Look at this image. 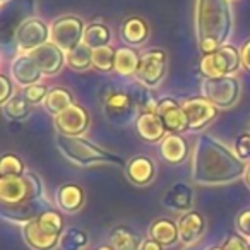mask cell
I'll list each match as a JSON object with an SVG mask.
<instances>
[{"mask_svg":"<svg viewBox=\"0 0 250 250\" xmlns=\"http://www.w3.org/2000/svg\"><path fill=\"white\" fill-rule=\"evenodd\" d=\"M184 250H206V249L202 247L201 242H197V243H192V245H185Z\"/></svg>","mask_w":250,"mask_h":250,"instance_id":"7bdbcfd3","label":"cell"},{"mask_svg":"<svg viewBox=\"0 0 250 250\" xmlns=\"http://www.w3.org/2000/svg\"><path fill=\"white\" fill-rule=\"evenodd\" d=\"M11 76L19 86L28 87L42 81V69L29 53H19L11 62Z\"/></svg>","mask_w":250,"mask_h":250,"instance_id":"e0dca14e","label":"cell"},{"mask_svg":"<svg viewBox=\"0 0 250 250\" xmlns=\"http://www.w3.org/2000/svg\"><path fill=\"white\" fill-rule=\"evenodd\" d=\"M94 250H113V249H111V245H101V247H98V249H94Z\"/></svg>","mask_w":250,"mask_h":250,"instance_id":"f6af8a7d","label":"cell"},{"mask_svg":"<svg viewBox=\"0 0 250 250\" xmlns=\"http://www.w3.org/2000/svg\"><path fill=\"white\" fill-rule=\"evenodd\" d=\"M233 33V12L229 0H195V36L197 43L212 40L226 45Z\"/></svg>","mask_w":250,"mask_h":250,"instance_id":"7a4b0ae2","label":"cell"},{"mask_svg":"<svg viewBox=\"0 0 250 250\" xmlns=\"http://www.w3.org/2000/svg\"><path fill=\"white\" fill-rule=\"evenodd\" d=\"M103 113L117 127H127L141 115L136 84L113 86L103 96Z\"/></svg>","mask_w":250,"mask_h":250,"instance_id":"277c9868","label":"cell"},{"mask_svg":"<svg viewBox=\"0 0 250 250\" xmlns=\"http://www.w3.org/2000/svg\"><path fill=\"white\" fill-rule=\"evenodd\" d=\"M91 115L83 104H72L69 110L55 117V127L59 134L70 137H83L89 129Z\"/></svg>","mask_w":250,"mask_h":250,"instance_id":"7c38bea8","label":"cell"},{"mask_svg":"<svg viewBox=\"0 0 250 250\" xmlns=\"http://www.w3.org/2000/svg\"><path fill=\"white\" fill-rule=\"evenodd\" d=\"M233 151H235L240 160H243L245 163H250V132L249 130L236 137Z\"/></svg>","mask_w":250,"mask_h":250,"instance_id":"8d00e7d4","label":"cell"},{"mask_svg":"<svg viewBox=\"0 0 250 250\" xmlns=\"http://www.w3.org/2000/svg\"><path fill=\"white\" fill-rule=\"evenodd\" d=\"M55 202L60 211L74 214L77 212L84 204V190L77 184H63L57 188Z\"/></svg>","mask_w":250,"mask_h":250,"instance_id":"cb8c5ba5","label":"cell"},{"mask_svg":"<svg viewBox=\"0 0 250 250\" xmlns=\"http://www.w3.org/2000/svg\"><path fill=\"white\" fill-rule=\"evenodd\" d=\"M125 175L137 187H144V185H149L154 180V175H156V167H154V161L149 156H134L130 161H127V167H125Z\"/></svg>","mask_w":250,"mask_h":250,"instance_id":"7402d4cb","label":"cell"},{"mask_svg":"<svg viewBox=\"0 0 250 250\" xmlns=\"http://www.w3.org/2000/svg\"><path fill=\"white\" fill-rule=\"evenodd\" d=\"M242 67V55L240 50L231 45H223L218 52L202 55L199 69L204 79H218V77L233 76Z\"/></svg>","mask_w":250,"mask_h":250,"instance_id":"8992f818","label":"cell"},{"mask_svg":"<svg viewBox=\"0 0 250 250\" xmlns=\"http://www.w3.org/2000/svg\"><path fill=\"white\" fill-rule=\"evenodd\" d=\"M2 108H4L5 117L14 122L26 120V118L29 117V113H31V104L28 103V100H26L22 93L14 94Z\"/></svg>","mask_w":250,"mask_h":250,"instance_id":"4dcf8cb0","label":"cell"},{"mask_svg":"<svg viewBox=\"0 0 250 250\" xmlns=\"http://www.w3.org/2000/svg\"><path fill=\"white\" fill-rule=\"evenodd\" d=\"M50 208H52V204H50L46 197L33 199V201L14 206V208H2V218L14 223V225L24 226L26 223L36 219L43 211H46Z\"/></svg>","mask_w":250,"mask_h":250,"instance_id":"2e32d148","label":"cell"},{"mask_svg":"<svg viewBox=\"0 0 250 250\" xmlns=\"http://www.w3.org/2000/svg\"><path fill=\"white\" fill-rule=\"evenodd\" d=\"M0 87H2V91H0V104L4 106V104L14 96V84H12V81L9 79L7 76L2 74V76H0Z\"/></svg>","mask_w":250,"mask_h":250,"instance_id":"ab89813d","label":"cell"},{"mask_svg":"<svg viewBox=\"0 0 250 250\" xmlns=\"http://www.w3.org/2000/svg\"><path fill=\"white\" fill-rule=\"evenodd\" d=\"M136 130L137 136L149 144L161 143L168 134L158 113H141L136 120Z\"/></svg>","mask_w":250,"mask_h":250,"instance_id":"44dd1931","label":"cell"},{"mask_svg":"<svg viewBox=\"0 0 250 250\" xmlns=\"http://www.w3.org/2000/svg\"><path fill=\"white\" fill-rule=\"evenodd\" d=\"M240 55H242V67L250 72V40H247V43H243Z\"/></svg>","mask_w":250,"mask_h":250,"instance_id":"60d3db41","label":"cell"},{"mask_svg":"<svg viewBox=\"0 0 250 250\" xmlns=\"http://www.w3.org/2000/svg\"><path fill=\"white\" fill-rule=\"evenodd\" d=\"M223 250H250V243L242 235H229L223 243Z\"/></svg>","mask_w":250,"mask_h":250,"instance_id":"f35d334b","label":"cell"},{"mask_svg":"<svg viewBox=\"0 0 250 250\" xmlns=\"http://www.w3.org/2000/svg\"><path fill=\"white\" fill-rule=\"evenodd\" d=\"M185 113L188 118V127L190 130H201L206 125H209L216 117H218L219 108L212 104L204 96H194L188 98L182 103Z\"/></svg>","mask_w":250,"mask_h":250,"instance_id":"5bb4252c","label":"cell"},{"mask_svg":"<svg viewBox=\"0 0 250 250\" xmlns=\"http://www.w3.org/2000/svg\"><path fill=\"white\" fill-rule=\"evenodd\" d=\"M84 28L86 24L77 16H62L50 24V42L67 53L83 43Z\"/></svg>","mask_w":250,"mask_h":250,"instance_id":"ba28073f","label":"cell"},{"mask_svg":"<svg viewBox=\"0 0 250 250\" xmlns=\"http://www.w3.org/2000/svg\"><path fill=\"white\" fill-rule=\"evenodd\" d=\"M167 74V53L160 48H151L141 55L139 69L136 72L137 83L154 89L161 84Z\"/></svg>","mask_w":250,"mask_h":250,"instance_id":"9c48e42d","label":"cell"},{"mask_svg":"<svg viewBox=\"0 0 250 250\" xmlns=\"http://www.w3.org/2000/svg\"><path fill=\"white\" fill-rule=\"evenodd\" d=\"M178 235L180 242L184 245H192V243L201 242L202 235L206 231V219L199 211H188L178 218Z\"/></svg>","mask_w":250,"mask_h":250,"instance_id":"ac0fdd59","label":"cell"},{"mask_svg":"<svg viewBox=\"0 0 250 250\" xmlns=\"http://www.w3.org/2000/svg\"><path fill=\"white\" fill-rule=\"evenodd\" d=\"M247 130H249V132H250V124H249V127H247Z\"/></svg>","mask_w":250,"mask_h":250,"instance_id":"7dc6e473","label":"cell"},{"mask_svg":"<svg viewBox=\"0 0 250 250\" xmlns=\"http://www.w3.org/2000/svg\"><path fill=\"white\" fill-rule=\"evenodd\" d=\"M29 55L36 60L38 67L42 69L43 76H57V74L63 69V65L67 63L65 52H63L62 48H59V46L52 42L45 43V45L36 48L35 52H31Z\"/></svg>","mask_w":250,"mask_h":250,"instance_id":"9a60e30c","label":"cell"},{"mask_svg":"<svg viewBox=\"0 0 250 250\" xmlns=\"http://www.w3.org/2000/svg\"><path fill=\"white\" fill-rule=\"evenodd\" d=\"M87 245H89L87 233L76 226L65 229L60 236V250H86Z\"/></svg>","mask_w":250,"mask_h":250,"instance_id":"d6a6232c","label":"cell"},{"mask_svg":"<svg viewBox=\"0 0 250 250\" xmlns=\"http://www.w3.org/2000/svg\"><path fill=\"white\" fill-rule=\"evenodd\" d=\"M141 55L134 46H120L117 48V55H115V72L120 74L124 77H136V72L139 69Z\"/></svg>","mask_w":250,"mask_h":250,"instance_id":"4316f807","label":"cell"},{"mask_svg":"<svg viewBox=\"0 0 250 250\" xmlns=\"http://www.w3.org/2000/svg\"><path fill=\"white\" fill-rule=\"evenodd\" d=\"M139 250H165V247L161 245L160 242L153 238H144L143 243H141V249Z\"/></svg>","mask_w":250,"mask_h":250,"instance_id":"b9f144b4","label":"cell"},{"mask_svg":"<svg viewBox=\"0 0 250 250\" xmlns=\"http://www.w3.org/2000/svg\"><path fill=\"white\" fill-rule=\"evenodd\" d=\"M22 238L31 250H55L60 247V236L45 231L36 219L22 226Z\"/></svg>","mask_w":250,"mask_h":250,"instance_id":"d6986e66","label":"cell"},{"mask_svg":"<svg viewBox=\"0 0 250 250\" xmlns=\"http://www.w3.org/2000/svg\"><path fill=\"white\" fill-rule=\"evenodd\" d=\"M48 87L42 83H36V84H31V86L24 87L22 89V94L24 98L28 100L29 104H40V103H45L46 96H48Z\"/></svg>","mask_w":250,"mask_h":250,"instance_id":"d590c367","label":"cell"},{"mask_svg":"<svg viewBox=\"0 0 250 250\" xmlns=\"http://www.w3.org/2000/svg\"><path fill=\"white\" fill-rule=\"evenodd\" d=\"M122 40L129 46H141L147 42L149 38V26L139 16H130L129 19H125L124 24L120 28Z\"/></svg>","mask_w":250,"mask_h":250,"instance_id":"d4e9b609","label":"cell"},{"mask_svg":"<svg viewBox=\"0 0 250 250\" xmlns=\"http://www.w3.org/2000/svg\"><path fill=\"white\" fill-rule=\"evenodd\" d=\"M33 199H42L33 192L29 180L24 177H0V202L2 208H14Z\"/></svg>","mask_w":250,"mask_h":250,"instance_id":"8fae6325","label":"cell"},{"mask_svg":"<svg viewBox=\"0 0 250 250\" xmlns=\"http://www.w3.org/2000/svg\"><path fill=\"white\" fill-rule=\"evenodd\" d=\"M110 40H111V31L103 22L93 21L89 24H86V28H84L83 43L89 46L91 50L110 45Z\"/></svg>","mask_w":250,"mask_h":250,"instance_id":"f546056e","label":"cell"},{"mask_svg":"<svg viewBox=\"0 0 250 250\" xmlns=\"http://www.w3.org/2000/svg\"><path fill=\"white\" fill-rule=\"evenodd\" d=\"M115 55H117V50L111 48L110 45L94 48L93 67L100 72H111V70H115Z\"/></svg>","mask_w":250,"mask_h":250,"instance_id":"836d02e7","label":"cell"},{"mask_svg":"<svg viewBox=\"0 0 250 250\" xmlns=\"http://www.w3.org/2000/svg\"><path fill=\"white\" fill-rule=\"evenodd\" d=\"M245 182H247V185H249V188H250V163H249V168H247V171H245Z\"/></svg>","mask_w":250,"mask_h":250,"instance_id":"ee69618b","label":"cell"},{"mask_svg":"<svg viewBox=\"0 0 250 250\" xmlns=\"http://www.w3.org/2000/svg\"><path fill=\"white\" fill-rule=\"evenodd\" d=\"M149 238L160 242L163 247H173L180 240L178 235V225L168 218H160L151 223L149 226Z\"/></svg>","mask_w":250,"mask_h":250,"instance_id":"484cf974","label":"cell"},{"mask_svg":"<svg viewBox=\"0 0 250 250\" xmlns=\"http://www.w3.org/2000/svg\"><path fill=\"white\" fill-rule=\"evenodd\" d=\"M55 144L59 151L77 167H91V165H115L125 168L127 161L118 154L106 151L104 147L84 139V137H70L57 134Z\"/></svg>","mask_w":250,"mask_h":250,"instance_id":"3957f363","label":"cell"},{"mask_svg":"<svg viewBox=\"0 0 250 250\" xmlns=\"http://www.w3.org/2000/svg\"><path fill=\"white\" fill-rule=\"evenodd\" d=\"M43 104H45V108L53 115V117H57V115L69 110V108L76 103H74V94L70 93L67 87L57 86L48 91V96H46V100Z\"/></svg>","mask_w":250,"mask_h":250,"instance_id":"f1b7e54d","label":"cell"},{"mask_svg":"<svg viewBox=\"0 0 250 250\" xmlns=\"http://www.w3.org/2000/svg\"><path fill=\"white\" fill-rule=\"evenodd\" d=\"M206 250H223V247L221 245H212V247H209V249H206Z\"/></svg>","mask_w":250,"mask_h":250,"instance_id":"bcb514c9","label":"cell"},{"mask_svg":"<svg viewBox=\"0 0 250 250\" xmlns=\"http://www.w3.org/2000/svg\"><path fill=\"white\" fill-rule=\"evenodd\" d=\"M160 156L168 165H182L188 158V143L180 134H167L160 143Z\"/></svg>","mask_w":250,"mask_h":250,"instance_id":"603a6c76","label":"cell"},{"mask_svg":"<svg viewBox=\"0 0 250 250\" xmlns=\"http://www.w3.org/2000/svg\"><path fill=\"white\" fill-rule=\"evenodd\" d=\"M67 65L74 70H86L89 67H93V50L87 45L81 43L76 48H72L70 52L65 53Z\"/></svg>","mask_w":250,"mask_h":250,"instance_id":"1f68e13d","label":"cell"},{"mask_svg":"<svg viewBox=\"0 0 250 250\" xmlns=\"http://www.w3.org/2000/svg\"><path fill=\"white\" fill-rule=\"evenodd\" d=\"M235 225H236L238 235H242L243 238L250 240V208H247L238 212V216H236V219H235Z\"/></svg>","mask_w":250,"mask_h":250,"instance_id":"74e56055","label":"cell"},{"mask_svg":"<svg viewBox=\"0 0 250 250\" xmlns=\"http://www.w3.org/2000/svg\"><path fill=\"white\" fill-rule=\"evenodd\" d=\"M156 113L163 120L165 129H167L168 134H180L182 136L185 130H190L187 113H185L182 103H178L175 98H161L160 103H158Z\"/></svg>","mask_w":250,"mask_h":250,"instance_id":"4fadbf2b","label":"cell"},{"mask_svg":"<svg viewBox=\"0 0 250 250\" xmlns=\"http://www.w3.org/2000/svg\"><path fill=\"white\" fill-rule=\"evenodd\" d=\"M50 42V26L43 19H28L16 33V45L19 53H31Z\"/></svg>","mask_w":250,"mask_h":250,"instance_id":"30bf717a","label":"cell"},{"mask_svg":"<svg viewBox=\"0 0 250 250\" xmlns=\"http://www.w3.org/2000/svg\"><path fill=\"white\" fill-rule=\"evenodd\" d=\"M143 238L127 226H117L110 233V245L113 250H139Z\"/></svg>","mask_w":250,"mask_h":250,"instance_id":"83f0119b","label":"cell"},{"mask_svg":"<svg viewBox=\"0 0 250 250\" xmlns=\"http://www.w3.org/2000/svg\"><path fill=\"white\" fill-rule=\"evenodd\" d=\"M249 165L233 149L211 136H199L192 153L190 177L199 185L231 184L245 177Z\"/></svg>","mask_w":250,"mask_h":250,"instance_id":"6da1fadb","label":"cell"},{"mask_svg":"<svg viewBox=\"0 0 250 250\" xmlns=\"http://www.w3.org/2000/svg\"><path fill=\"white\" fill-rule=\"evenodd\" d=\"M192 204H194V190L184 182L173 184L163 195V206L170 211L188 212L192 211Z\"/></svg>","mask_w":250,"mask_h":250,"instance_id":"ffe728a7","label":"cell"},{"mask_svg":"<svg viewBox=\"0 0 250 250\" xmlns=\"http://www.w3.org/2000/svg\"><path fill=\"white\" fill-rule=\"evenodd\" d=\"M36 14V0H2L0 5V42L2 48H14L16 33L28 19H33Z\"/></svg>","mask_w":250,"mask_h":250,"instance_id":"5b68a950","label":"cell"},{"mask_svg":"<svg viewBox=\"0 0 250 250\" xmlns=\"http://www.w3.org/2000/svg\"><path fill=\"white\" fill-rule=\"evenodd\" d=\"M26 165L18 154L7 153L0 160V177H24Z\"/></svg>","mask_w":250,"mask_h":250,"instance_id":"e575fe53","label":"cell"},{"mask_svg":"<svg viewBox=\"0 0 250 250\" xmlns=\"http://www.w3.org/2000/svg\"><path fill=\"white\" fill-rule=\"evenodd\" d=\"M240 94H242V86L235 76L202 81V96L211 101L212 104H216L219 110L235 106Z\"/></svg>","mask_w":250,"mask_h":250,"instance_id":"52a82bcc","label":"cell"}]
</instances>
